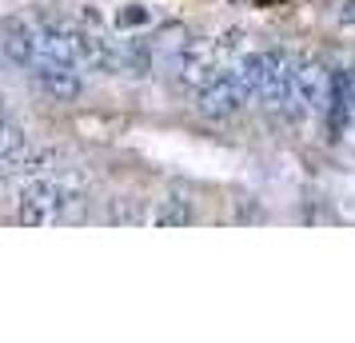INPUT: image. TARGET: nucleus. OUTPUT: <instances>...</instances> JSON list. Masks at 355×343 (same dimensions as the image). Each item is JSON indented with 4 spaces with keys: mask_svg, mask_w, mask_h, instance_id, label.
I'll use <instances>...</instances> for the list:
<instances>
[{
    "mask_svg": "<svg viewBox=\"0 0 355 343\" xmlns=\"http://www.w3.org/2000/svg\"><path fill=\"white\" fill-rule=\"evenodd\" d=\"M108 216H112V224H140V220H144V216H140V200H132V196L116 200Z\"/></svg>",
    "mask_w": 355,
    "mask_h": 343,
    "instance_id": "obj_9",
    "label": "nucleus"
},
{
    "mask_svg": "<svg viewBox=\"0 0 355 343\" xmlns=\"http://www.w3.org/2000/svg\"><path fill=\"white\" fill-rule=\"evenodd\" d=\"M339 20H343V24H355V0H343V4H339Z\"/></svg>",
    "mask_w": 355,
    "mask_h": 343,
    "instance_id": "obj_10",
    "label": "nucleus"
},
{
    "mask_svg": "<svg viewBox=\"0 0 355 343\" xmlns=\"http://www.w3.org/2000/svg\"><path fill=\"white\" fill-rule=\"evenodd\" d=\"M0 64H12V60H8V52H4V44H0Z\"/></svg>",
    "mask_w": 355,
    "mask_h": 343,
    "instance_id": "obj_12",
    "label": "nucleus"
},
{
    "mask_svg": "<svg viewBox=\"0 0 355 343\" xmlns=\"http://www.w3.org/2000/svg\"><path fill=\"white\" fill-rule=\"evenodd\" d=\"M24 156H28V152H24L20 132L12 128V124H4V120H0V168H12V164H20Z\"/></svg>",
    "mask_w": 355,
    "mask_h": 343,
    "instance_id": "obj_8",
    "label": "nucleus"
},
{
    "mask_svg": "<svg viewBox=\"0 0 355 343\" xmlns=\"http://www.w3.org/2000/svg\"><path fill=\"white\" fill-rule=\"evenodd\" d=\"M152 224H160V228H184V224H192V204L184 196H168L160 200V208L152 216Z\"/></svg>",
    "mask_w": 355,
    "mask_h": 343,
    "instance_id": "obj_7",
    "label": "nucleus"
},
{
    "mask_svg": "<svg viewBox=\"0 0 355 343\" xmlns=\"http://www.w3.org/2000/svg\"><path fill=\"white\" fill-rule=\"evenodd\" d=\"M152 68V49L144 40H124L116 44V68L112 72H124V76H144Z\"/></svg>",
    "mask_w": 355,
    "mask_h": 343,
    "instance_id": "obj_6",
    "label": "nucleus"
},
{
    "mask_svg": "<svg viewBox=\"0 0 355 343\" xmlns=\"http://www.w3.org/2000/svg\"><path fill=\"white\" fill-rule=\"evenodd\" d=\"M28 76H33V84L52 100H76L80 88H84L80 64H72V60H36V64L28 68Z\"/></svg>",
    "mask_w": 355,
    "mask_h": 343,
    "instance_id": "obj_5",
    "label": "nucleus"
},
{
    "mask_svg": "<svg viewBox=\"0 0 355 343\" xmlns=\"http://www.w3.org/2000/svg\"><path fill=\"white\" fill-rule=\"evenodd\" d=\"M343 76H347V92H352V120H355V64L347 68Z\"/></svg>",
    "mask_w": 355,
    "mask_h": 343,
    "instance_id": "obj_11",
    "label": "nucleus"
},
{
    "mask_svg": "<svg viewBox=\"0 0 355 343\" xmlns=\"http://www.w3.org/2000/svg\"><path fill=\"white\" fill-rule=\"evenodd\" d=\"M248 100H252L248 84L240 80L236 68H227V72H220L208 88H200V104H196V112L204 116V120H227V116L240 112Z\"/></svg>",
    "mask_w": 355,
    "mask_h": 343,
    "instance_id": "obj_2",
    "label": "nucleus"
},
{
    "mask_svg": "<svg viewBox=\"0 0 355 343\" xmlns=\"http://www.w3.org/2000/svg\"><path fill=\"white\" fill-rule=\"evenodd\" d=\"M295 92H300L307 112H327L331 108V92H336V72L323 60L300 56L295 60Z\"/></svg>",
    "mask_w": 355,
    "mask_h": 343,
    "instance_id": "obj_4",
    "label": "nucleus"
},
{
    "mask_svg": "<svg viewBox=\"0 0 355 343\" xmlns=\"http://www.w3.org/2000/svg\"><path fill=\"white\" fill-rule=\"evenodd\" d=\"M232 52H236V33L232 36H216V40H188L180 52V84L184 88H208L220 72L232 68Z\"/></svg>",
    "mask_w": 355,
    "mask_h": 343,
    "instance_id": "obj_1",
    "label": "nucleus"
},
{
    "mask_svg": "<svg viewBox=\"0 0 355 343\" xmlns=\"http://www.w3.org/2000/svg\"><path fill=\"white\" fill-rule=\"evenodd\" d=\"M68 192L60 188V184L52 180H33L24 192H20V208H17V220L20 224H33V228H40V224H56L60 216H64L68 208Z\"/></svg>",
    "mask_w": 355,
    "mask_h": 343,
    "instance_id": "obj_3",
    "label": "nucleus"
}]
</instances>
